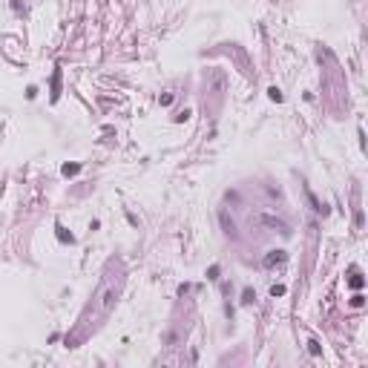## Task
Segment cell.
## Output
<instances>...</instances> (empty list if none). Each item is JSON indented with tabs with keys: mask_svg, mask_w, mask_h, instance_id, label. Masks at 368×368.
<instances>
[{
	"mask_svg": "<svg viewBox=\"0 0 368 368\" xmlns=\"http://www.w3.org/2000/svg\"><path fill=\"white\" fill-rule=\"evenodd\" d=\"M362 302H365V299H362L360 294H357V296H354V299H351V305H354V308H362Z\"/></svg>",
	"mask_w": 368,
	"mask_h": 368,
	"instance_id": "cell-5",
	"label": "cell"
},
{
	"mask_svg": "<svg viewBox=\"0 0 368 368\" xmlns=\"http://www.w3.org/2000/svg\"><path fill=\"white\" fill-rule=\"evenodd\" d=\"M115 296H118V285H112V282H104L101 290L95 294V308H98V317H107L109 311H112V305H115Z\"/></svg>",
	"mask_w": 368,
	"mask_h": 368,
	"instance_id": "cell-1",
	"label": "cell"
},
{
	"mask_svg": "<svg viewBox=\"0 0 368 368\" xmlns=\"http://www.w3.org/2000/svg\"><path fill=\"white\" fill-rule=\"evenodd\" d=\"M64 173H66V176H69V173H78V164H66Z\"/></svg>",
	"mask_w": 368,
	"mask_h": 368,
	"instance_id": "cell-7",
	"label": "cell"
},
{
	"mask_svg": "<svg viewBox=\"0 0 368 368\" xmlns=\"http://www.w3.org/2000/svg\"><path fill=\"white\" fill-rule=\"evenodd\" d=\"M285 259H288V253H285V250H270V253L265 256V265L274 267V265H282Z\"/></svg>",
	"mask_w": 368,
	"mask_h": 368,
	"instance_id": "cell-3",
	"label": "cell"
},
{
	"mask_svg": "<svg viewBox=\"0 0 368 368\" xmlns=\"http://www.w3.org/2000/svg\"><path fill=\"white\" fill-rule=\"evenodd\" d=\"M351 285H354V288H362V279H360V274H354V279H351Z\"/></svg>",
	"mask_w": 368,
	"mask_h": 368,
	"instance_id": "cell-8",
	"label": "cell"
},
{
	"mask_svg": "<svg viewBox=\"0 0 368 368\" xmlns=\"http://www.w3.org/2000/svg\"><path fill=\"white\" fill-rule=\"evenodd\" d=\"M270 294H274V296H282V294H285V288H282V285H274V288H270Z\"/></svg>",
	"mask_w": 368,
	"mask_h": 368,
	"instance_id": "cell-6",
	"label": "cell"
},
{
	"mask_svg": "<svg viewBox=\"0 0 368 368\" xmlns=\"http://www.w3.org/2000/svg\"><path fill=\"white\" fill-rule=\"evenodd\" d=\"M308 202L314 204V210H317V213H325V204H319V202H317V196L311 193V190H308Z\"/></svg>",
	"mask_w": 368,
	"mask_h": 368,
	"instance_id": "cell-4",
	"label": "cell"
},
{
	"mask_svg": "<svg viewBox=\"0 0 368 368\" xmlns=\"http://www.w3.org/2000/svg\"><path fill=\"white\" fill-rule=\"evenodd\" d=\"M250 224H253V227H262V230L282 233V236H290L288 222H282V219H276V216H267V213H256V216H250Z\"/></svg>",
	"mask_w": 368,
	"mask_h": 368,
	"instance_id": "cell-2",
	"label": "cell"
}]
</instances>
